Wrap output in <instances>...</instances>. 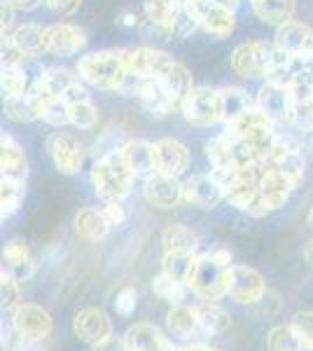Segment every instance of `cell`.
Returning <instances> with one entry per match:
<instances>
[{
	"label": "cell",
	"instance_id": "cell-31",
	"mask_svg": "<svg viewBox=\"0 0 313 351\" xmlns=\"http://www.w3.org/2000/svg\"><path fill=\"white\" fill-rule=\"evenodd\" d=\"M199 311V321H201V328L208 332V335H220V332L229 330L231 326V316L227 309H222L220 304L215 302H203L201 307H197Z\"/></svg>",
	"mask_w": 313,
	"mask_h": 351
},
{
	"label": "cell",
	"instance_id": "cell-50",
	"mask_svg": "<svg viewBox=\"0 0 313 351\" xmlns=\"http://www.w3.org/2000/svg\"><path fill=\"white\" fill-rule=\"evenodd\" d=\"M218 5H222V8H227V10H234L236 12V8L241 5V0H215Z\"/></svg>",
	"mask_w": 313,
	"mask_h": 351
},
{
	"label": "cell",
	"instance_id": "cell-44",
	"mask_svg": "<svg viewBox=\"0 0 313 351\" xmlns=\"http://www.w3.org/2000/svg\"><path fill=\"white\" fill-rule=\"evenodd\" d=\"M12 351H45L42 339H28V337H19V342L14 344Z\"/></svg>",
	"mask_w": 313,
	"mask_h": 351
},
{
	"label": "cell",
	"instance_id": "cell-36",
	"mask_svg": "<svg viewBox=\"0 0 313 351\" xmlns=\"http://www.w3.org/2000/svg\"><path fill=\"white\" fill-rule=\"evenodd\" d=\"M203 150H206V160L210 162V167H213V169H229V167H234L229 143H227L222 134L213 136V138H208L206 145H203Z\"/></svg>",
	"mask_w": 313,
	"mask_h": 351
},
{
	"label": "cell",
	"instance_id": "cell-52",
	"mask_svg": "<svg viewBox=\"0 0 313 351\" xmlns=\"http://www.w3.org/2000/svg\"><path fill=\"white\" fill-rule=\"evenodd\" d=\"M306 225H309V228L313 230V206L309 208V213H306Z\"/></svg>",
	"mask_w": 313,
	"mask_h": 351
},
{
	"label": "cell",
	"instance_id": "cell-33",
	"mask_svg": "<svg viewBox=\"0 0 313 351\" xmlns=\"http://www.w3.org/2000/svg\"><path fill=\"white\" fill-rule=\"evenodd\" d=\"M26 195V183H16V180L3 178L0 180V218H10L14 216L21 208Z\"/></svg>",
	"mask_w": 313,
	"mask_h": 351
},
{
	"label": "cell",
	"instance_id": "cell-48",
	"mask_svg": "<svg viewBox=\"0 0 313 351\" xmlns=\"http://www.w3.org/2000/svg\"><path fill=\"white\" fill-rule=\"evenodd\" d=\"M301 143H304V148L313 155V129H311V132H304V134H301Z\"/></svg>",
	"mask_w": 313,
	"mask_h": 351
},
{
	"label": "cell",
	"instance_id": "cell-29",
	"mask_svg": "<svg viewBox=\"0 0 313 351\" xmlns=\"http://www.w3.org/2000/svg\"><path fill=\"white\" fill-rule=\"evenodd\" d=\"M220 99H222V122H234L236 117H241L243 112L250 110L255 106V101L250 99L246 89L241 87H222L220 89Z\"/></svg>",
	"mask_w": 313,
	"mask_h": 351
},
{
	"label": "cell",
	"instance_id": "cell-8",
	"mask_svg": "<svg viewBox=\"0 0 313 351\" xmlns=\"http://www.w3.org/2000/svg\"><path fill=\"white\" fill-rule=\"evenodd\" d=\"M47 152H49V160L56 167V171L64 176H75L82 171L84 157H87L84 143L71 132H54L49 136Z\"/></svg>",
	"mask_w": 313,
	"mask_h": 351
},
{
	"label": "cell",
	"instance_id": "cell-3",
	"mask_svg": "<svg viewBox=\"0 0 313 351\" xmlns=\"http://www.w3.org/2000/svg\"><path fill=\"white\" fill-rule=\"evenodd\" d=\"M283 52L274 43L264 40H248L234 47L229 56L231 71L243 80H264L269 71L281 61Z\"/></svg>",
	"mask_w": 313,
	"mask_h": 351
},
{
	"label": "cell",
	"instance_id": "cell-32",
	"mask_svg": "<svg viewBox=\"0 0 313 351\" xmlns=\"http://www.w3.org/2000/svg\"><path fill=\"white\" fill-rule=\"evenodd\" d=\"M33 82H28V75L24 66H3L0 73V89H3V99H16V96L28 94Z\"/></svg>",
	"mask_w": 313,
	"mask_h": 351
},
{
	"label": "cell",
	"instance_id": "cell-5",
	"mask_svg": "<svg viewBox=\"0 0 313 351\" xmlns=\"http://www.w3.org/2000/svg\"><path fill=\"white\" fill-rule=\"evenodd\" d=\"M185 8L197 19L201 31L215 40H225L236 28V12L218 5L215 0H185Z\"/></svg>",
	"mask_w": 313,
	"mask_h": 351
},
{
	"label": "cell",
	"instance_id": "cell-43",
	"mask_svg": "<svg viewBox=\"0 0 313 351\" xmlns=\"http://www.w3.org/2000/svg\"><path fill=\"white\" fill-rule=\"evenodd\" d=\"M94 351H129V344L124 337H115L110 335L108 339H103L101 344H96Z\"/></svg>",
	"mask_w": 313,
	"mask_h": 351
},
{
	"label": "cell",
	"instance_id": "cell-49",
	"mask_svg": "<svg viewBox=\"0 0 313 351\" xmlns=\"http://www.w3.org/2000/svg\"><path fill=\"white\" fill-rule=\"evenodd\" d=\"M304 260L309 263V267H313V239L304 246Z\"/></svg>",
	"mask_w": 313,
	"mask_h": 351
},
{
	"label": "cell",
	"instance_id": "cell-14",
	"mask_svg": "<svg viewBox=\"0 0 313 351\" xmlns=\"http://www.w3.org/2000/svg\"><path fill=\"white\" fill-rule=\"evenodd\" d=\"M264 279L258 269L246 265H231L229 269V295L241 304H253L264 298Z\"/></svg>",
	"mask_w": 313,
	"mask_h": 351
},
{
	"label": "cell",
	"instance_id": "cell-15",
	"mask_svg": "<svg viewBox=\"0 0 313 351\" xmlns=\"http://www.w3.org/2000/svg\"><path fill=\"white\" fill-rule=\"evenodd\" d=\"M143 197L150 206L168 211L183 204V183L180 178H171V176L155 173L152 178L145 180L143 185Z\"/></svg>",
	"mask_w": 313,
	"mask_h": 351
},
{
	"label": "cell",
	"instance_id": "cell-18",
	"mask_svg": "<svg viewBox=\"0 0 313 351\" xmlns=\"http://www.w3.org/2000/svg\"><path fill=\"white\" fill-rule=\"evenodd\" d=\"M119 152H122L124 162H127V167L131 169V173H134L136 178L147 180L157 173L155 143H150V141H143V138L124 141Z\"/></svg>",
	"mask_w": 313,
	"mask_h": 351
},
{
	"label": "cell",
	"instance_id": "cell-40",
	"mask_svg": "<svg viewBox=\"0 0 313 351\" xmlns=\"http://www.w3.org/2000/svg\"><path fill=\"white\" fill-rule=\"evenodd\" d=\"M115 309L119 316H131L136 309V291L134 288H122V291L117 293V300H115Z\"/></svg>",
	"mask_w": 313,
	"mask_h": 351
},
{
	"label": "cell",
	"instance_id": "cell-35",
	"mask_svg": "<svg viewBox=\"0 0 313 351\" xmlns=\"http://www.w3.org/2000/svg\"><path fill=\"white\" fill-rule=\"evenodd\" d=\"M187 288H190V286L180 284V281H175V279H171V276L164 274V271H162V274H157L155 281H152V291H155V295L162 298L164 302L173 304V307H175V304H183Z\"/></svg>",
	"mask_w": 313,
	"mask_h": 351
},
{
	"label": "cell",
	"instance_id": "cell-38",
	"mask_svg": "<svg viewBox=\"0 0 313 351\" xmlns=\"http://www.w3.org/2000/svg\"><path fill=\"white\" fill-rule=\"evenodd\" d=\"M290 326L297 332L301 347L313 351V311H299V314H295Z\"/></svg>",
	"mask_w": 313,
	"mask_h": 351
},
{
	"label": "cell",
	"instance_id": "cell-47",
	"mask_svg": "<svg viewBox=\"0 0 313 351\" xmlns=\"http://www.w3.org/2000/svg\"><path fill=\"white\" fill-rule=\"evenodd\" d=\"M210 256H213L215 263L225 265V267H231V253L227 251V248H215V251L210 253Z\"/></svg>",
	"mask_w": 313,
	"mask_h": 351
},
{
	"label": "cell",
	"instance_id": "cell-28",
	"mask_svg": "<svg viewBox=\"0 0 313 351\" xmlns=\"http://www.w3.org/2000/svg\"><path fill=\"white\" fill-rule=\"evenodd\" d=\"M162 246L164 253H197L199 248V237L197 232L187 225H168L162 232Z\"/></svg>",
	"mask_w": 313,
	"mask_h": 351
},
{
	"label": "cell",
	"instance_id": "cell-46",
	"mask_svg": "<svg viewBox=\"0 0 313 351\" xmlns=\"http://www.w3.org/2000/svg\"><path fill=\"white\" fill-rule=\"evenodd\" d=\"M117 21L122 26H127V28H138V24H140V16L134 12V10H122L119 12V16H117Z\"/></svg>",
	"mask_w": 313,
	"mask_h": 351
},
{
	"label": "cell",
	"instance_id": "cell-24",
	"mask_svg": "<svg viewBox=\"0 0 313 351\" xmlns=\"http://www.w3.org/2000/svg\"><path fill=\"white\" fill-rule=\"evenodd\" d=\"M255 16L269 26H283L295 19L297 12V0H250Z\"/></svg>",
	"mask_w": 313,
	"mask_h": 351
},
{
	"label": "cell",
	"instance_id": "cell-20",
	"mask_svg": "<svg viewBox=\"0 0 313 351\" xmlns=\"http://www.w3.org/2000/svg\"><path fill=\"white\" fill-rule=\"evenodd\" d=\"M3 271L8 276H12L14 281H19V284L21 281H28L36 274L33 256L21 239L8 241V246H5V251H3Z\"/></svg>",
	"mask_w": 313,
	"mask_h": 351
},
{
	"label": "cell",
	"instance_id": "cell-27",
	"mask_svg": "<svg viewBox=\"0 0 313 351\" xmlns=\"http://www.w3.org/2000/svg\"><path fill=\"white\" fill-rule=\"evenodd\" d=\"M197 265H199L197 253H164L162 271L164 274H168L171 279L190 286L192 279H195Z\"/></svg>",
	"mask_w": 313,
	"mask_h": 351
},
{
	"label": "cell",
	"instance_id": "cell-1",
	"mask_svg": "<svg viewBox=\"0 0 313 351\" xmlns=\"http://www.w3.org/2000/svg\"><path fill=\"white\" fill-rule=\"evenodd\" d=\"M77 75L84 84H92L103 92H119L122 82L129 75L127 56L124 49H101V52H89L77 59L75 66Z\"/></svg>",
	"mask_w": 313,
	"mask_h": 351
},
{
	"label": "cell",
	"instance_id": "cell-9",
	"mask_svg": "<svg viewBox=\"0 0 313 351\" xmlns=\"http://www.w3.org/2000/svg\"><path fill=\"white\" fill-rule=\"evenodd\" d=\"M255 106L276 127H281V124H295V117H297V104H295L292 94H290L286 84L264 82L260 87L258 96H255Z\"/></svg>",
	"mask_w": 313,
	"mask_h": 351
},
{
	"label": "cell",
	"instance_id": "cell-7",
	"mask_svg": "<svg viewBox=\"0 0 313 351\" xmlns=\"http://www.w3.org/2000/svg\"><path fill=\"white\" fill-rule=\"evenodd\" d=\"M229 269L231 267H225V265L215 263L210 253L199 256V265H197L195 279H192L190 288L201 300L215 302V300H220L222 295L229 293Z\"/></svg>",
	"mask_w": 313,
	"mask_h": 351
},
{
	"label": "cell",
	"instance_id": "cell-21",
	"mask_svg": "<svg viewBox=\"0 0 313 351\" xmlns=\"http://www.w3.org/2000/svg\"><path fill=\"white\" fill-rule=\"evenodd\" d=\"M129 351H175L168 337L152 324H134L124 335Z\"/></svg>",
	"mask_w": 313,
	"mask_h": 351
},
{
	"label": "cell",
	"instance_id": "cell-13",
	"mask_svg": "<svg viewBox=\"0 0 313 351\" xmlns=\"http://www.w3.org/2000/svg\"><path fill=\"white\" fill-rule=\"evenodd\" d=\"M12 326L19 332V337L28 339H45L54 330V321L49 311L38 307V304H16L12 311Z\"/></svg>",
	"mask_w": 313,
	"mask_h": 351
},
{
	"label": "cell",
	"instance_id": "cell-4",
	"mask_svg": "<svg viewBox=\"0 0 313 351\" xmlns=\"http://www.w3.org/2000/svg\"><path fill=\"white\" fill-rule=\"evenodd\" d=\"M31 87L42 96L64 99L66 104L89 96L87 87H84V80L77 75V71H68V68H59V66L42 68Z\"/></svg>",
	"mask_w": 313,
	"mask_h": 351
},
{
	"label": "cell",
	"instance_id": "cell-37",
	"mask_svg": "<svg viewBox=\"0 0 313 351\" xmlns=\"http://www.w3.org/2000/svg\"><path fill=\"white\" fill-rule=\"evenodd\" d=\"M269 351H301V347L297 332L292 330V326H276L274 330L269 332Z\"/></svg>",
	"mask_w": 313,
	"mask_h": 351
},
{
	"label": "cell",
	"instance_id": "cell-12",
	"mask_svg": "<svg viewBox=\"0 0 313 351\" xmlns=\"http://www.w3.org/2000/svg\"><path fill=\"white\" fill-rule=\"evenodd\" d=\"M225 199V190L213 173H192L183 180V202L201 211H210Z\"/></svg>",
	"mask_w": 313,
	"mask_h": 351
},
{
	"label": "cell",
	"instance_id": "cell-39",
	"mask_svg": "<svg viewBox=\"0 0 313 351\" xmlns=\"http://www.w3.org/2000/svg\"><path fill=\"white\" fill-rule=\"evenodd\" d=\"M3 279V286H0V295H3V307L5 309H12L19 304V298H21V288H19V281H14L12 276H8L3 271L0 274Z\"/></svg>",
	"mask_w": 313,
	"mask_h": 351
},
{
	"label": "cell",
	"instance_id": "cell-6",
	"mask_svg": "<svg viewBox=\"0 0 313 351\" xmlns=\"http://www.w3.org/2000/svg\"><path fill=\"white\" fill-rule=\"evenodd\" d=\"M187 124L192 127H213V124L222 122V99H220V89H210V87H195L192 94L185 99L183 112Z\"/></svg>",
	"mask_w": 313,
	"mask_h": 351
},
{
	"label": "cell",
	"instance_id": "cell-51",
	"mask_svg": "<svg viewBox=\"0 0 313 351\" xmlns=\"http://www.w3.org/2000/svg\"><path fill=\"white\" fill-rule=\"evenodd\" d=\"M180 351H218V349L208 347V344H190V347H185V349H180Z\"/></svg>",
	"mask_w": 313,
	"mask_h": 351
},
{
	"label": "cell",
	"instance_id": "cell-41",
	"mask_svg": "<svg viewBox=\"0 0 313 351\" xmlns=\"http://www.w3.org/2000/svg\"><path fill=\"white\" fill-rule=\"evenodd\" d=\"M45 5L59 16H75L82 8V0H45Z\"/></svg>",
	"mask_w": 313,
	"mask_h": 351
},
{
	"label": "cell",
	"instance_id": "cell-17",
	"mask_svg": "<svg viewBox=\"0 0 313 351\" xmlns=\"http://www.w3.org/2000/svg\"><path fill=\"white\" fill-rule=\"evenodd\" d=\"M155 155H157V173L180 178L190 169V150L178 138L155 141Z\"/></svg>",
	"mask_w": 313,
	"mask_h": 351
},
{
	"label": "cell",
	"instance_id": "cell-11",
	"mask_svg": "<svg viewBox=\"0 0 313 351\" xmlns=\"http://www.w3.org/2000/svg\"><path fill=\"white\" fill-rule=\"evenodd\" d=\"M87 47V33L84 28L71 21H56L45 26V49L52 56H75Z\"/></svg>",
	"mask_w": 313,
	"mask_h": 351
},
{
	"label": "cell",
	"instance_id": "cell-22",
	"mask_svg": "<svg viewBox=\"0 0 313 351\" xmlns=\"http://www.w3.org/2000/svg\"><path fill=\"white\" fill-rule=\"evenodd\" d=\"M185 10V0H143V16L152 24L166 28L175 38V24Z\"/></svg>",
	"mask_w": 313,
	"mask_h": 351
},
{
	"label": "cell",
	"instance_id": "cell-16",
	"mask_svg": "<svg viewBox=\"0 0 313 351\" xmlns=\"http://www.w3.org/2000/svg\"><path fill=\"white\" fill-rule=\"evenodd\" d=\"M73 330H75V335L82 339V342L96 347V344H101L103 339L112 335V321L103 309L87 307L75 314V319H73Z\"/></svg>",
	"mask_w": 313,
	"mask_h": 351
},
{
	"label": "cell",
	"instance_id": "cell-34",
	"mask_svg": "<svg viewBox=\"0 0 313 351\" xmlns=\"http://www.w3.org/2000/svg\"><path fill=\"white\" fill-rule=\"evenodd\" d=\"M68 112H71V124L77 129H94L99 124V108L94 106L92 96H84V99L71 101L68 104Z\"/></svg>",
	"mask_w": 313,
	"mask_h": 351
},
{
	"label": "cell",
	"instance_id": "cell-2",
	"mask_svg": "<svg viewBox=\"0 0 313 351\" xmlns=\"http://www.w3.org/2000/svg\"><path fill=\"white\" fill-rule=\"evenodd\" d=\"M119 148H122V145H119ZM119 148L101 155L99 160L94 162V169H92L94 192L103 202H124L131 195V188H134L136 176L131 173V169L127 167V162H124Z\"/></svg>",
	"mask_w": 313,
	"mask_h": 351
},
{
	"label": "cell",
	"instance_id": "cell-10",
	"mask_svg": "<svg viewBox=\"0 0 313 351\" xmlns=\"http://www.w3.org/2000/svg\"><path fill=\"white\" fill-rule=\"evenodd\" d=\"M274 45L281 52L306 61L313 66V28L299 19H290L288 24L276 28Z\"/></svg>",
	"mask_w": 313,
	"mask_h": 351
},
{
	"label": "cell",
	"instance_id": "cell-45",
	"mask_svg": "<svg viewBox=\"0 0 313 351\" xmlns=\"http://www.w3.org/2000/svg\"><path fill=\"white\" fill-rule=\"evenodd\" d=\"M5 3H8L12 10H16V12H31V10H36L42 0H5Z\"/></svg>",
	"mask_w": 313,
	"mask_h": 351
},
{
	"label": "cell",
	"instance_id": "cell-42",
	"mask_svg": "<svg viewBox=\"0 0 313 351\" xmlns=\"http://www.w3.org/2000/svg\"><path fill=\"white\" fill-rule=\"evenodd\" d=\"M103 213H105L108 223H110L112 228H117V225H124V220H127V211H124L122 202H105Z\"/></svg>",
	"mask_w": 313,
	"mask_h": 351
},
{
	"label": "cell",
	"instance_id": "cell-23",
	"mask_svg": "<svg viewBox=\"0 0 313 351\" xmlns=\"http://www.w3.org/2000/svg\"><path fill=\"white\" fill-rule=\"evenodd\" d=\"M112 225L108 223L103 208H94V206H87V208H79L77 216H75V234L79 239L84 241H103L110 232Z\"/></svg>",
	"mask_w": 313,
	"mask_h": 351
},
{
	"label": "cell",
	"instance_id": "cell-25",
	"mask_svg": "<svg viewBox=\"0 0 313 351\" xmlns=\"http://www.w3.org/2000/svg\"><path fill=\"white\" fill-rule=\"evenodd\" d=\"M168 330L178 337H197V335H208L201 328V321H199V311L192 307H185V304H175L173 309L168 311L166 316Z\"/></svg>",
	"mask_w": 313,
	"mask_h": 351
},
{
	"label": "cell",
	"instance_id": "cell-26",
	"mask_svg": "<svg viewBox=\"0 0 313 351\" xmlns=\"http://www.w3.org/2000/svg\"><path fill=\"white\" fill-rule=\"evenodd\" d=\"M10 40H12L16 47L24 52V56L28 61L38 59V56L47 54V49H45V28L38 26V24H21L14 28V33L10 36Z\"/></svg>",
	"mask_w": 313,
	"mask_h": 351
},
{
	"label": "cell",
	"instance_id": "cell-30",
	"mask_svg": "<svg viewBox=\"0 0 313 351\" xmlns=\"http://www.w3.org/2000/svg\"><path fill=\"white\" fill-rule=\"evenodd\" d=\"M3 110H5V117L16 122V124H28V122L40 120L38 104H36V99H33L31 89H28V94H24V96H16V99H5Z\"/></svg>",
	"mask_w": 313,
	"mask_h": 351
},
{
	"label": "cell",
	"instance_id": "cell-19",
	"mask_svg": "<svg viewBox=\"0 0 313 351\" xmlns=\"http://www.w3.org/2000/svg\"><path fill=\"white\" fill-rule=\"evenodd\" d=\"M0 171H3V178L16 180V183H26L28 180L26 152L8 134H3V138H0Z\"/></svg>",
	"mask_w": 313,
	"mask_h": 351
}]
</instances>
